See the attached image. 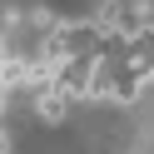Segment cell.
<instances>
[{"mask_svg": "<svg viewBox=\"0 0 154 154\" xmlns=\"http://www.w3.org/2000/svg\"><path fill=\"white\" fill-rule=\"evenodd\" d=\"M70 100H75V94L60 90V85L40 90V94H35V119H40V124H60L65 114H70Z\"/></svg>", "mask_w": 154, "mask_h": 154, "instance_id": "1", "label": "cell"}, {"mask_svg": "<svg viewBox=\"0 0 154 154\" xmlns=\"http://www.w3.org/2000/svg\"><path fill=\"white\" fill-rule=\"evenodd\" d=\"M30 25H35V30L45 35V30H55V15H50V10L40 5V10H30Z\"/></svg>", "mask_w": 154, "mask_h": 154, "instance_id": "3", "label": "cell"}, {"mask_svg": "<svg viewBox=\"0 0 154 154\" xmlns=\"http://www.w3.org/2000/svg\"><path fill=\"white\" fill-rule=\"evenodd\" d=\"M149 45H154V20H149Z\"/></svg>", "mask_w": 154, "mask_h": 154, "instance_id": "6", "label": "cell"}, {"mask_svg": "<svg viewBox=\"0 0 154 154\" xmlns=\"http://www.w3.org/2000/svg\"><path fill=\"white\" fill-rule=\"evenodd\" d=\"M30 80V65L25 60H10V55H0V90H20Z\"/></svg>", "mask_w": 154, "mask_h": 154, "instance_id": "2", "label": "cell"}, {"mask_svg": "<svg viewBox=\"0 0 154 154\" xmlns=\"http://www.w3.org/2000/svg\"><path fill=\"white\" fill-rule=\"evenodd\" d=\"M0 55H5V50H0Z\"/></svg>", "mask_w": 154, "mask_h": 154, "instance_id": "7", "label": "cell"}, {"mask_svg": "<svg viewBox=\"0 0 154 154\" xmlns=\"http://www.w3.org/2000/svg\"><path fill=\"white\" fill-rule=\"evenodd\" d=\"M5 144H10V139H5V129H0V149H5Z\"/></svg>", "mask_w": 154, "mask_h": 154, "instance_id": "5", "label": "cell"}, {"mask_svg": "<svg viewBox=\"0 0 154 154\" xmlns=\"http://www.w3.org/2000/svg\"><path fill=\"white\" fill-rule=\"evenodd\" d=\"M20 20H25V15L15 10V5H5V10H0V30H10V25H20Z\"/></svg>", "mask_w": 154, "mask_h": 154, "instance_id": "4", "label": "cell"}]
</instances>
